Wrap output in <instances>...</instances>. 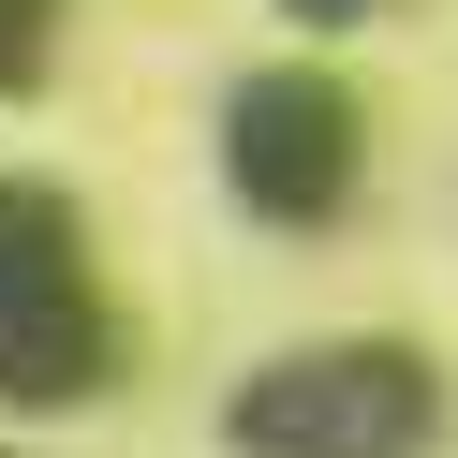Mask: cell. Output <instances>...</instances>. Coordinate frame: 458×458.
Here are the masks:
<instances>
[{"instance_id":"cell-1","label":"cell","mask_w":458,"mask_h":458,"mask_svg":"<svg viewBox=\"0 0 458 458\" xmlns=\"http://www.w3.org/2000/svg\"><path fill=\"white\" fill-rule=\"evenodd\" d=\"M340 163H355V104H340L326 74H267V89H237V178L267 192V208H326Z\"/></svg>"},{"instance_id":"cell-2","label":"cell","mask_w":458,"mask_h":458,"mask_svg":"<svg viewBox=\"0 0 458 458\" xmlns=\"http://www.w3.org/2000/svg\"><path fill=\"white\" fill-rule=\"evenodd\" d=\"M30 30H45V0H0V74L30 60Z\"/></svg>"}]
</instances>
